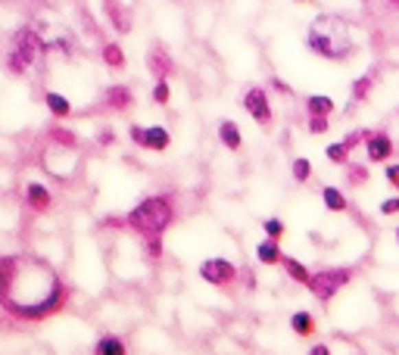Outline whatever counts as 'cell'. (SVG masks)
I'll return each instance as SVG.
<instances>
[{
	"label": "cell",
	"mask_w": 399,
	"mask_h": 355,
	"mask_svg": "<svg viewBox=\"0 0 399 355\" xmlns=\"http://www.w3.org/2000/svg\"><path fill=\"white\" fill-rule=\"evenodd\" d=\"M72 299L62 275L38 255H0V308L16 321H44Z\"/></svg>",
	"instance_id": "obj_1"
},
{
	"label": "cell",
	"mask_w": 399,
	"mask_h": 355,
	"mask_svg": "<svg viewBox=\"0 0 399 355\" xmlns=\"http://www.w3.org/2000/svg\"><path fill=\"white\" fill-rule=\"evenodd\" d=\"M306 47L328 62H346L358 54L352 41V25L337 13H318L306 32Z\"/></svg>",
	"instance_id": "obj_2"
},
{
	"label": "cell",
	"mask_w": 399,
	"mask_h": 355,
	"mask_svg": "<svg viewBox=\"0 0 399 355\" xmlns=\"http://www.w3.org/2000/svg\"><path fill=\"white\" fill-rule=\"evenodd\" d=\"M178 218V196L175 194H153L144 196L141 203L125 212V228L135 231L137 237L144 234H166Z\"/></svg>",
	"instance_id": "obj_3"
},
{
	"label": "cell",
	"mask_w": 399,
	"mask_h": 355,
	"mask_svg": "<svg viewBox=\"0 0 399 355\" xmlns=\"http://www.w3.org/2000/svg\"><path fill=\"white\" fill-rule=\"evenodd\" d=\"M352 277H356V271L346 268V265H337V268H321V271H312L306 290H309V293L315 296L321 306H328V302H331L340 290L350 287Z\"/></svg>",
	"instance_id": "obj_4"
},
{
	"label": "cell",
	"mask_w": 399,
	"mask_h": 355,
	"mask_svg": "<svg viewBox=\"0 0 399 355\" xmlns=\"http://www.w3.org/2000/svg\"><path fill=\"white\" fill-rule=\"evenodd\" d=\"M78 153H82V147H60V144L44 141L41 168L54 174L56 181H72V174L78 172Z\"/></svg>",
	"instance_id": "obj_5"
},
{
	"label": "cell",
	"mask_w": 399,
	"mask_h": 355,
	"mask_svg": "<svg viewBox=\"0 0 399 355\" xmlns=\"http://www.w3.org/2000/svg\"><path fill=\"white\" fill-rule=\"evenodd\" d=\"M196 275H200L203 284H209L216 290H234L237 281H240V268H237L228 255H209V259H203L200 268H196Z\"/></svg>",
	"instance_id": "obj_6"
},
{
	"label": "cell",
	"mask_w": 399,
	"mask_h": 355,
	"mask_svg": "<svg viewBox=\"0 0 399 355\" xmlns=\"http://www.w3.org/2000/svg\"><path fill=\"white\" fill-rule=\"evenodd\" d=\"M244 109L247 115H250L253 122H256L262 131H271V125H275V106H271L269 100V84H253L244 91Z\"/></svg>",
	"instance_id": "obj_7"
},
{
	"label": "cell",
	"mask_w": 399,
	"mask_h": 355,
	"mask_svg": "<svg viewBox=\"0 0 399 355\" xmlns=\"http://www.w3.org/2000/svg\"><path fill=\"white\" fill-rule=\"evenodd\" d=\"M128 141L137 150H147V153H166L172 147V131L166 125H128Z\"/></svg>",
	"instance_id": "obj_8"
},
{
	"label": "cell",
	"mask_w": 399,
	"mask_h": 355,
	"mask_svg": "<svg viewBox=\"0 0 399 355\" xmlns=\"http://www.w3.org/2000/svg\"><path fill=\"white\" fill-rule=\"evenodd\" d=\"M10 47L19 50V54L34 66V62L41 60V56H47L50 50H54V44H50V41H44L41 32H38L34 25H19V28L13 32V41H10Z\"/></svg>",
	"instance_id": "obj_9"
},
{
	"label": "cell",
	"mask_w": 399,
	"mask_h": 355,
	"mask_svg": "<svg viewBox=\"0 0 399 355\" xmlns=\"http://www.w3.org/2000/svg\"><path fill=\"white\" fill-rule=\"evenodd\" d=\"M144 62H147V72L153 75V81L156 78H172V75L178 72V62H175V56H172V50L166 47V44H159V41L150 44Z\"/></svg>",
	"instance_id": "obj_10"
},
{
	"label": "cell",
	"mask_w": 399,
	"mask_h": 355,
	"mask_svg": "<svg viewBox=\"0 0 399 355\" xmlns=\"http://www.w3.org/2000/svg\"><path fill=\"white\" fill-rule=\"evenodd\" d=\"M396 153V144H393L390 131L387 128H374L372 137L365 141V162L368 165H380V162H390Z\"/></svg>",
	"instance_id": "obj_11"
},
{
	"label": "cell",
	"mask_w": 399,
	"mask_h": 355,
	"mask_svg": "<svg viewBox=\"0 0 399 355\" xmlns=\"http://www.w3.org/2000/svg\"><path fill=\"white\" fill-rule=\"evenodd\" d=\"M135 103H137V97H135V91H131L128 84H109V87H103L100 106L106 109V113L125 115V113H131V109H135Z\"/></svg>",
	"instance_id": "obj_12"
},
{
	"label": "cell",
	"mask_w": 399,
	"mask_h": 355,
	"mask_svg": "<svg viewBox=\"0 0 399 355\" xmlns=\"http://www.w3.org/2000/svg\"><path fill=\"white\" fill-rule=\"evenodd\" d=\"M22 200H25V209L32 215H47L54 209V190L44 181H28L22 187Z\"/></svg>",
	"instance_id": "obj_13"
},
{
	"label": "cell",
	"mask_w": 399,
	"mask_h": 355,
	"mask_svg": "<svg viewBox=\"0 0 399 355\" xmlns=\"http://www.w3.org/2000/svg\"><path fill=\"white\" fill-rule=\"evenodd\" d=\"M103 13H106V22L113 25L115 34H128L131 32V13L122 7V0H103Z\"/></svg>",
	"instance_id": "obj_14"
},
{
	"label": "cell",
	"mask_w": 399,
	"mask_h": 355,
	"mask_svg": "<svg viewBox=\"0 0 399 355\" xmlns=\"http://www.w3.org/2000/svg\"><path fill=\"white\" fill-rule=\"evenodd\" d=\"M216 137H218V144H222L225 150H231V153H240V150H244V131H240V125H237L234 119L218 122Z\"/></svg>",
	"instance_id": "obj_15"
},
{
	"label": "cell",
	"mask_w": 399,
	"mask_h": 355,
	"mask_svg": "<svg viewBox=\"0 0 399 355\" xmlns=\"http://www.w3.org/2000/svg\"><path fill=\"white\" fill-rule=\"evenodd\" d=\"M100 62L113 72H125L128 69V56H125V47L119 41H103L100 44Z\"/></svg>",
	"instance_id": "obj_16"
},
{
	"label": "cell",
	"mask_w": 399,
	"mask_h": 355,
	"mask_svg": "<svg viewBox=\"0 0 399 355\" xmlns=\"http://www.w3.org/2000/svg\"><path fill=\"white\" fill-rule=\"evenodd\" d=\"M44 106H47L50 119H56V122L72 119V113H75L72 100H69V97H62L60 91H44Z\"/></svg>",
	"instance_id": "obj_17"
},
{
	"label": "cell",
	"mask_w": 399,
	"mask_h": 355,
	"mask_svg": "<svg viewBox=\"0 0 399 355\" xmlns=\"http://www.w3.org/2000/svg\"><path fill=\"white\" fill-rule=\"evenodd\" d=\"M374 84H378V72H365V75H358V78H352L350 84V100L352 103H368L374 94Z\"/></svg>",
	"instance_id": "obj_18"
},
{
	"label": "cell",
	"mask_w": 399,
	"mask_h": 355,
	"mask_svg": "<svg viewBox=\"0 0 399 355\" xmlns=\"http://www.w3.org/2000/svg\"><path fill=\"white\" fill-rule=\"evenodd\" d=\"M290 330L299 336V340H312V336L318 334V321L315 315H312L309 308H297L290 315Z\"/></svg>",
	"instance_id": "obj_19"
},
{
	"label": "cell",
	"mask_w": 399,
	"mask_h": 355,
	"mask_svg": "<svg viewBox=\"0 0 399 355\" xmlns=\"http://www.w3.org/2000/svg\"><path fill=\"white\" fill-rule=\"evenodd\" d=\"M91 349H94V355H125L128 343H125L122 334H100Z\"/></svg>",
	"instance_id": "obj_20"
},
{
	"label": "cell",
	"mask_w": 399,
	"mask_h": 355,
	"mask_svg": "<svg viewBox=\"0 0 399 355\" xmlns=\"http://www.w3.org/2000/svg\"><path fill=\"white\" fill-rule=\"evenodd\" d=\"M281 259H284V253H281V243H277V240L265 237V240L256 243V262H259V265L275 268V265H281Z\"/></svg>",
	"instance_id": "obj_21"
},
{
	"label": "cell",
	"mask_w": 399,
	"mask_h": 355,
	"mask_svg": "<svg viewBox=\"0 0 399 355\" xmlns=\"http://www.w3.org/2000/svg\"><path fill=\"white\" fill-rule=\"evenodd\" d=\"M44 141L60 144V147H82V141H78V135H75L72 128H66L62 122H56V119H54V125L44 131Z\"/></svg>",
	"instance_id": "obj_22"
},
{
	"label": "cell",
	"mask_w": 399,
	"mask_h": 355,
	"mask_svg": "<svg viewBox=\"0 0 399 355\" xmlns=\"http://www.w3.org/2000/svg\"><path fill=\"white\" fill-rule=\"evenodd\" d=\"M321 203H325V209L334 215H343L346 209H350V200H346V194L337 184H325V187H321Z\"/></svg>",
	"instance_id": "obj_23"
},
{
	"label": "cell",
	"mask_w": 399,
	"mask_h": 355,
	"mask_svg": "<svg viewBox=\"0 0 399 355\" xmlns=\"http://www.w3.org/2000/svg\"><path fill=\"white\" fill-rule=\"evenodd\" d=\"M303 109L306 115H334L337 113V100L328 94H309L303 100Z\"/></svg>",
	"instance_id": "obj_24"
},
{
	"label": "cell",
	"mask_w": 399,
	"mask_h": 355,
	"mask_svg": "<svg viewBox=\"0 0 399 355\" xmlns=\"http://www.w3.org/2000/svg\"><path fill=\"white\" fill-rule=\"evenodd\" d=\"M281 268H284L287 277H290L293 284H299V287H306L309 277H312V268L306 265V262H299L297 255H284V259H281Z\"/></svg>",
	"instance_id": "obj_25"
},
{
	"label": "cell",
	"mask_w": 399,
	"mask_h": 355,
	"mask_svg": "<svg viewBox=\"0 0 399 355\" xmlns=\"http://www.w3.org/2000/svg\"><path fill=\"white\" fill-rule=\"evenodd\" d=\"M3 69H7V75H13V78H25V75L32 72V62H28L19 50L10 47L7 56H3Z\"/></svg>",
	"instance_id": "obj_26"
},
{
	"label": "cell",
	"mask_w": 399,
	"mask_h": 355,
	"mask_svg": "<svg viewBox=\"0 0 399 355\" xmlns=\"http://www.w3.org/2000/svg\"><path fill=\"white\" fill-rule=\"evenodd\" d=\"M166 234H144L141 237V249L147 255V262H159L166 255Z\"/></svg>",
	"instance_id": "obj_27"
},
{
	"label": "cell",
	"mask_w": 399,
	"mask_h": 355,
	"mask_svg": "<svg viewBox=\"0 0 399 355\" xmlns=\"http://www.w3.org/2000/svg\"><path fill=\"white\" fill-rule=\"evenodd\" d=\"M325 159L331 162V165H343L346 168L352 162V150L346 147L343 141H334V144H328V147H325Z\"/></svg>",
	"instance_id": "obj_28"
},
{
	"label": "cell",
	"mask_w": 399,
	"mask_h": 355,
	"mask_svg": "<svg viewBox=\"0 0 399 355\" xmlns=\"http://www.w3.org/2000/svg\"><path fill=\"white\" fill-rule=\"evenodd\" d=\"M368 178H372V168L365 162H350L346 165V184L350 187H362V184H368Z\"/></svg>",
	"instance_id": "obj_29"
},
{
	"label": "cell",
	"mask_w": 399,
	"mask_h": 355,
	"mask_svg": "<svg viewBox=\"0 0 399 355\" xmlns=\"http://www.w3.org/2000/svg\"><path fill=\"white\" fill-rule=\"evenodd\" d=\"M312 159H306V156H297V159L290 162V178L293 184H309L312 181Z\"/></svg>",
	"instance_id": "obj_30"
},
{
	"label": "cell",
	"mask_w": 399,
	"mask_h": 355,
	"mask_svg": "<svg viewBox=\"0 0 399 355\" xmlns=\"http://www.w3.org/2000/svg\"><path fill=\"white\" fill-rule=\"evenodd\" d=\"M150 100H153L156 106H169V103H172V84H169V78H156L153 81Z\"/></svg>",
	"instance_id": "obj_31"
},
{
	"label": "cell",
	"mask_w": 399,
	"mask_h": 355,
	"mask_svg": "<svg viewBox=\"0 0 399 355\" xmlns=\"http://www.w3.org/2000/svg\"><path fill=\"white\" fill-rule=\"evenodd\" d=\"M262 234L265 237H271V240H284V234H287V225L277 215H269V218L262 221Z\"/></svg>",
	"instance_id": "obj_32"
},
{
	"label": "cell",
	"mask_w": 399,
	"mask_h": 355,
	"mask_svg": "<svg viewBox=\"0 0 399 355\" xmlns=\"http://www.w3.org/2000/svg\"><path fill=\"white\" fill-rule=\"evenodd\" d=\"M306 131L309 135H328L331 131V115H309L306 119Z\"/></svg>",
	"instance_id": "obj_33"
},
{
	"label": "cell",
	"mask_w": 399,
	"mask_h": 355,
	"mask_svg": "<svg viewBox=\"0 0 399 355\" xmlns=\"http://www.w3.org/2000/svg\"><path fill=\"white\" fill-rule=\"evenodd\" d=\"M372 131H374V128H356V131H350V135L343 137V144H346V147H350V150L365 147V141H368V137H372Z\"/></svg>",
	"instance_id": "obj_34"
},
{
	"label": "cell",
	"mask_w": 399,
	"mask_h": 355,
	"mask_svg": "<svg viewBox=\"0 0 399 355\" xmlns=\"http://www.w3.org/2000/svg\"><path fill=\"white\" fill-rule=\"evenodd\" d=\"M97 147L100 150H109V147H115V141H119V135H115V128L113 125H103L100 131H97Z\"/></svg>",
	"instance_id": "obj_35"
},
{
	"label": "cell",
	"mask_w": 399,
	"mask_h": 355,
	"mask_svg": "<svg viewBox=\"0 0 399 355\" xmlns=\"http://www.w3.org/2000/svg\"><path fill=\"white\" fill-rule=\"evenodd\" d=\"M378 212L387 215V218H390V215H399V194L396 196H387V200H380Z\"/></svg>",
	"instance_id": "obj_36"
},
{
	"label": "cell",
	"mask_w": 399,
	"mask_h": 355,
	"mask_svg": "<svg viewBox=\"0 0 399 355\" xmlns=\"http://www.w3.org/2000/svg\"><path fill=\"white\" fill-rule=\"evenodd\" d=\"M384 178L393 190H399V162H387L384 165Z\"/></svg>",
	"instance_id": "obj_37"
},
{
	"label": "cell",
	"mask_w": 399,
	"mask_h": 355,
	"mask_svg": "<svg viewBox=\"0 0 399 355\" xmlns=\"http://www.w3.org/2000/svg\"><path fill=\"white\" fill-rule=\"evenodd\" d=\"M269 87H275V91H277L281 97H293V87L287 84L284 78H277V75H271V78H269Z\"/></svg>",
	"instance_id": "obj_38"
},
{
	"label": "cell",
	"mask_w": 399,
	"mask_h": 355,
	"mask_svg": "<svg viewBox=\"0 0 399 355\" xmlns=\"http://www.w3.org/2000/svg\"><path fill=\"white\" fill-rule=\"evenodd\" d=\"M309 355H331V346H328V343H312Z\"/></svg>",
	"instance_id": "obj_39"
},
{
	"label": "cell",
	"mask_w": 399,
	"mask_h": 355,
	"mask_svg": "<svg viewBox=\"0 0 399 355\" xmlns=\"http://www.w3.org/2000/svg\"><path fill=\"white\" fill-rule=\"evenodd\" d=\"M387 3H390V7H393V10H399V0H387Z\"/></svg>",
	"instance_id": "obj_40"
},
{
	"label": "cell",
	"mask_w": 399,
	"mask_h": 355,
	"mask_svg": "<svg viewBox=\"0 0 399 355\" xmlns=\"http://www.w3.org/2000/svg\"><path fill=\"white\" fill-rule=\"evenodd\" d=\"M293 3H309V0H293Z\"/></svg>",
	"instance_id": "obj_41"
},
{
	"label": "cell",
	"mask_w": 399,
	"mask_h": 355,
	"mask_svg": "<svg viewBox=\"0 0 399 355\" xmlns=\"http://www.w3.org/2000/svg\"><path fill=\"white\" fill-rule=\"evenodd\" d=\"M396 247H399V228H396Z\"/></svg>",
	"instance_id": "obj_42"
},
{
	"label": "cell",
	"mask_w": 399,
	"mask_h": 355,
	"mask_svg": "<svg viewBox=\"0 0 399 355\" xmlns=\"http://www.w3.org/2000/svg\"><path fill=\"white\" fill-rule=\"evenodd\" d=\"M396 115H399V109H396Z\"/></svg>",
	"instance_id": "obj_43"
},
{
	"label": "cell",
	"mask_w": 399,
	"mask_h": 355,
	"mask_svg": "<svg viewBox=\"0 0 399 355\" xmlns=\"http://www.w3.org/2000/svg\"><path fill=\"white\" fill-rule=\"evenodd\" d=\"M0 44H3V41H0Z\"/></svg>",
	"instance_id": "obj_44"
}]
</instances>
